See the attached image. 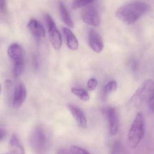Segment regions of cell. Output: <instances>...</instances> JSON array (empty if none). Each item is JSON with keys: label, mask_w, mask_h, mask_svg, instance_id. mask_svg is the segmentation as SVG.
Masks as SVG:
<instances>
[{"label": "cell", "mask_w": 154, "mask_h": 154, "mask_svg": "<svg viewBox=\"0 0 154 154\" xmlns=\"http://www.w3.org/2000/svg\"><path fill=\"white\" fill-rule=\"evenodd\" d=\"M150 9V5L145 2L132 1L119 7L116 14L122 22L127 24H131L146 14Z\"/></svg>", "instance_id": "6da1fadb"}, {"label": "cell", "mask_w": 154, "mask_h": 154, "mask_svg": "<svg viewBox=\"0 0 154 154\" xmlns=\"http://www.w3.org/2000/svg\"><path fill=\"white\" fill-rule=\"evenodd\" d=\"M29 143L34 154H48L49 139L42 125L38 124L34 127L29 136Z\"/></svg>", "instance_id": "7a4b0ae2"}, {"label": "cell", "mask_w": 154, "mask_h": 154, "mask_svg": "<svg viewBox=\"0 0 154 154\" xmlns=\"http://www.w3.org/2000/svg\"><path fill=\"white\" fill-rule=\"evenodd\" d=\"M145 122L142 113L137 115L128 132L127 144L131 149L137 147L144 136Z\"/></svg>", "instance_id": "3957f363"}, {"label": "cell", "mask_w": 154, "mask_h": 154, "mask_svg": "<svg viewBox=\"0 0 154 154\" xmlns=\"http://www.w3.org/2000/svg\"><path fill=\"white\" fill-rule=\"evenodd\" d=\"M154 94V82L152 80H146L137 90L129 101V105L139 104L144 101L148 102Z\"/></svg>", "instance_id": "277c9868"}, {"label": "cell", "mask_w": 154, "mask_h": 154, "mask_svg": "<svg viewBox=\"0 0 154 154\" xmlns=\"http://www.w3.org/2000/svg\"><path fill=\"white\" fill-rule=\"evenodd\" d=\"M45 18L51 44L55 49H60L62 45V39L60 33L57 28L54 20L50 15L47 14H45Z\"/></svg>", "instance_id": "5b68a950"}, {"label": "cell", "mask_w": 154, "mask_h": 154, "mask_svg": "<svg viewBox=\"0 0 154 154\" xmlns=\"http://www.w3.org/2000/svg\"><path fill=\"white\" fill-rule=\"evenodd\" d=\"M81 17L84 22L91 26H99L100 22V16L96 6L91 4L84 7L81 12Z\"/></svg>", "instance_id": "8992f818"}, {"label": "cell", "mask_w": 154, "mask_h": 154, "mask_svg": "<svg viewBox=\"0 0 154 154\" xmlns=\"http://www.w3.org/2000/svg\"><path fill=\"white\" fill-rule=\"evenodd\" d=\"M108 121L110 134L115 136L117 134L119 127V118L117 110L115 107H108L105 110Z\"/></svg>", "instance_id": "52a82bcc"}, {"label": "cell", "mask_w": 154, "mask_h": 154, "mask_svg": "<svg viewBox=\"0 0 154 154\" xmlns=\"http://www.w3.org/2000/svg\"><path fill=\"white\" fill-rule=\"evenodd\" d=\"M27 97V90L22 83L18 85L15 88L13 99V107L15 110L20 108Z\"/></svg>", "instance_id": "ba28073f"}, {"label": "cell", "mask_w": 154, "mask_h": 154, "mask_svg": "<svg viewBox=\"0 0 154 154\" xmlns=\"http://www.w3.org/2000/svg\"><path fill=\"white\" fill-rule=\"evenodd\" d=\"M89 44L95 52L99 53L103 50L104 42L99 33L94 30H91L88 35Z\"/></svg>", "instance_id": "9c48e42d"}, {"label": "cell", "mask_w": 154, "mask_h": 154, "mask_svg": "<svg viewBox=\"0 0 154 154\" xmlns=\"http://www.w3.org/2000/svg\"><path fill=\"white\" fill-rule=\"evenodd\" d=\"M68 107L79 127L82 129L87 128L88 122L83 111L78 107L71 104L69 105Z\"/></svg>", "instance_id": "30bf717a"}, {"label": "cell", "mask_w": 154, "mask_h": 154, "mask_svg": "<svg viewBox=\"0 0 154 154\" xmlns=\"http://www.w3.org/2000/svg\"><path fill=\"white\" fill-rule=\"evenodd\" d=\"M28 28L36 39H42L46 36V32L43 25L35 19H32L29 21Z\"/></svg>", "instance_id": "8fae6325"}, {"label": "cell", "mask_w": 154, "mask_h": 154, "mask_svg": "<svg viewBox=\"0 0 154 154\" xmlns=\"http://www.w3.org/2000/svg\"><path fill=\"white\" fill-rule=\"evenodd\" d=\"M9 57L14 61L24 60V52L22 47L18 43L11 44L8 49Z\"/></svg>", "instance_id": "7c38bea8"}, {"label": "cell", "mask_w": 154, "mask_h": 154, "mask_svg": "<svg viewBox=\"0 0 154 154\" xmlns=\"http://www.w3.org/2000/svg\"><path fill=\"white\" fill-rule=\"evenodd\" d=\"M9 150V153L10 154H25L23 146L15 134H13L10 138Z\"/></svg>", "instance_id": "4fadbf2b"}, {"label": "cell", "mask_w": 154, "mask_h": 154, "mask_svg": "<svg viewBox=\"0 0 154 154\" xmlns=\"http://www.w3.org/2000/svg\"><path fill=\"white\" fill-rule=\"evenodd\" d=\"M63 32L66 39L68 47L72 50H76L79 47V42L76 37L68 28L64 27Z\"/></svg>", "instance_id": "5bb4252c"}, {"label": "cell", "mask_w": 154, "mask_h": 154, "mask_svg": "<svg viewBox=\"0 0 154 154\" xmlns=\"http://www.w3.org/2000/svg\"><path fill=\"white\" fill-rule=\"evenodd\" d=\"M59 9L60 17L63 22L69 28H74V23L63 2H60L59 3Z\"/></svg>", "instance_id": "9a60e30c"}, {"label": "cell", "mask_w": 154, "mask_h": 154, "mask_svg": "<svg viewBox=\"0 0 154 154\" xmlns=\"http://www.w3.org/2000/svg\"><path fill=\"white\" fill-rule=\"evenodd\" d=\"M71 91L74 95L76 96L82 101H88L89 100V95L88 92L85 90L77 88H72Z\"/></svg>", "instance_id": "2e32d148"}, {"label": "cell", "mask_w": 154, "mask_h": 154, "mask_svg": "<svg viewBox=\"0 0 154 154\" xmlns=\"http://www.w3.org/2000/svg\"><path fill=\"white\" fill-rule=\"evenodd\" d=\"M24 60L14 61L13 68L14 75L15 77H18L22 75L24 71Z\"/></svg>", "instance_id": "e0dca14e"}, {"label": "cell", "mask_w": 154, "mask_h": 154, "mask_svg": "<svg viewBox=\"0 0 154 154\" xmlns=\"http://www.w3.org/2000/svg\"><path fill=\"white\" fill-rule=\"evenodd\" d=\"M111 154H127L122 143L119 141H116L112 146Z\"/></svg>", "instance_id": "ac0fdd59"}, {"label": "cell", "mask_w": 154, "mask_h": 154, "mask_svg": "<svg viewBox=\"0 0 154 154\" xmlns=\"http://www.w3.org/2000/svg\"><path fill=\"white\" fill-rule=\"evenodd\" d=\"M117 88V84L115 80H112L108 83L103 89V95L105 96L116 91Z\"/></svg>", "instance_id": "d6986e66"}, {"label": "cell", "mask_w": 154, "mask_h": 154, "mask_svg": "<svg viewBox=\"0 0 154 154\" xmlns=\"http://www.w3.org/2000/svg\"><path fill=\"white\" fill-rule=\"evenodd\" d=\"M94 2L92 1H75L72 3V8L74 10L85 7Z\"/></svg>", "instance_id": "ffe728a7"}, {"label": "cell", "mask_w": 154, "mask_h": 154, "mask_svg": "<svg viewBox=\"0 0 154 154\" xmlns=\"http://www.w3.org/2000/svg\"><path fill=\"white\" fill-rule=\"evenodd\" d=\"M70 151L73 154H90L88 151L77 146H72Z\"/></svg>", "instance_id": "44dd1931"}, {"label": "cell", "mask_w": 154, "mask_h": 154, "mask_svg": "<svg viewBox=\"0 0 154 154\" xmlns=\"http://www.w3.org/2000/svg\"><path fill=\"white\" fill-rule=\"evenodd\" d=\"M97 85V80L96 79L91 78L88 80L87 83V88L90 91H93L96 89Z\"/></svg>", "instance_id": "7402d4cb"}, {"label": "cell", "mask_w": 154, "mask_h": 154, "mask_svg": "<svg viewBox=\"0 0 154 154\" xmlns=\"http://www.w3.org/2000/svg\"><path fill=\"white\" fill-rule=\"evenodd\" d=\"M130 66L134 74H137L138 69V62L135 58L131 59L130 61Z\"/></svg>", "instance_id": "603a6c76"}, {"label": "cell", "mask_w": 154, "mask_h": 154, "mask_svg": "<svg viewBox=\"0 0 154 154\" xmlns=\"http://www.w3.org/2000/svg\"><path fill=\"white\" fill-rule=\"evenodd\" d=\"M147 103L150 109L154 113V94L149 99Z\"/></svg>", "instance_id": "cb8c5ba5"}, {"label": "cell", "mask_w": 154, "mask_h": 154, "mask_svg": "<svg viewBox=\"0 0 154 154\" xmlns=\"http://www.w3.org/2000/svg\"><path fill=\"white\" fill-rule=\"evenodd\" d=\"M57 154H73L69 150L65 148H60L57 152Z\"/></svg>", "instance_id": "d4e9b609"}, {"label": "cell", "mask_w": 154, "mask_h": 154, "mask_svg": "<svg viewBox=\"0 0 154 154\" xmlns=\"http://www.w3.org/2000/svg\"><path fill=\"white\" fill-rule=\"evenodd\" d=\"M6 2L5 1H0V11L4 13L6 11Z\"/></svg>", "instance_id": "484cf974"}, {"label": "cell", "mask_w": 154, "mask_h": 154, "mask_svg": "<svg viewBox=\"0 0 154 154\" xmlns=\"http://www.w3.org/2000/svg\"><path fill=\"white\" fill-rule=\"evenodd\" d=\"M7 131L3 128H0V141L3 140L6 137Z\"/></svg>", "instance_id": "4316f807"}, {"label": "cell", "mask_w": 154, "mask_h": 154, "mask_svg": "<svg viewBox=\"0 0 154 154\" xmlns=\"http://www.w3.org/2000/svg\"><path fill=\"white\" fill-rule=\"evenodd\" d=\"M11 85L12 82L11 80H6V82H5V85H6V86L7 87V88L10 87L11 86Z\"/></svg>", "instance_id": "83f0119b"}, {"label": "cell", "mask_w": 154, "mask_h": 154, "mask_svg": "<svg viewBox=\"0 0 154 154\" xmlns=\"http://www.w3.org/2000/svg\"><path fill=\"white\" fill-rule=\"evenodd\" d=\"M1 91H2V86H1V83H0V94H1Z\"/></svg>", "instance_id": "f1b7e54d"}, {"label": "cell", "mask_w": 154, "mask_h": 154, "mask_svg": "<svg viewBox=\"0 0 154 154\" xmlns=\"http://www.w3.org/2000/svg\"><path fill=\"white\" fill-rule=\"evenodd\" d=\"M9 154V153H6V154Z\"/></svg>", "instance_id": "f546056e"}]
</instances>
